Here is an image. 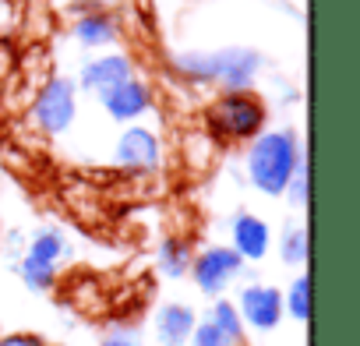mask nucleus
I'll return each instance as SVG.
<instances>
[{"mask_svg":"<svg viewBox=\"0 0 360 346\" xmlns=\"http://www.w3.org/2000/svg\"><path fill=\"white\" fill-rule=\"evenodd\" d=\"M173 68L191 78L219 85L223 92H248L262 71V53L251 46H223V50H180Z\"/></svg>","mask_w":360,"mask_h":346,"instance_id":"obj_1","label":"nucleus"},{"mask_svg":"<svg viewBox=\"0 0 360 346\" xmlns=\"http://www.w3.org/2000/svg\"><path fill=\"white\" fill-rule=\"evenodd\" d=\"M127 78H134V64H131V57H124V53H99V57H92V60L82 64L75 89H82V92H96V96H99V92H106V89L127 82Z\"/></svg>","mask_w":360,"mask_h":346,"instance_id":"obj_7","label":"nucleus"},{"mask_svg":"<svg viewBox=\"0 0 360 346\" xmlns=\"http://www.w3.org/2000/svg\"><path fill=\"white\" fill-rule=\"evenodd\" d=\"M71 36L85 50H103V46H113L120 39V25H117V18L110 11H85L71 25Z\"/></svg>","mask_w":360,"mask_h":346,"instance_id":"obj_12","label":"nucleus"},{"mask_svg":"<svg viewBox=\"0 0 360 346\" xmlns=\"http://www.w3.org/2000/svg\"><path fill=\"white\" fill-rule=\"evenodd\" d=\"M240 269H244V258L233 248H223V244L219 248H205L198 258H191V279L212 300L226 293V286L240 276Z\"/></svg>","mask_w":360,"mask_h":346,"instance_id":"obj_5","label":"nucleus"},{"mask_svg":"<svg viewBox=\"0 0 360 346\" xmlns=\"http://www.w3.org/2000/svg\"><path fill=\"white\" fill-rule=\"evenodd\" d=\"M0 346H46V342L36 332H8V335H0Z\"/></svg>","mask_w":360,"mask_h":346,"instance_id":"obj_21","label":"nucleus"},{"mask_svg":"<svg viewBox=\"0 0 360 346\" xmlns=\"http://www.w3.org/2000/svg\"><path fill=\"white\" fill-rule=\"evenodd\" d=\"M18 276H22V283H25L32 293H46V290L53 286V279H57V269L39 265V262H32V258H22V262H18Z\"/></svg>","mask_w":360,"mask_h":346,"instance_id":"obj_18","label":"nucleus"},{"mask_svg":"<svg viewBox=\"0 0 360 346\" xmlns=\"http://www.w3.org/2000/svg\"><path fill=\"white\" fill-rule=\"evenodd\" d=\"M265 103L255 96V89L248 92H223L209 110H205V124L216 138L223 141H244V138H258L265 127Z\"/></svg>","mask_w":360,"mask_h":346,"instance_id":"obj_3","label":"nucleus"},{"mask_svg":"<svg viewBox=\"0 0 360 346\" xmlns=\"http://www.w3.org/2000/svg\"><path fill=\"white\" fill-rule=\"evenodd\" d=\"M191 346H237L230 335H223L212 321H198L191 332Z\"/></svg>","mask_w":360,"mask_h":346,"instance_id":"obj_20","label":"nucleus"},{"mask_svg":"<svg viewBox=\"0 0 360 346\" xmlns=\"http://www.w3.org/2000/svg\"><path fill=\"white\" fill-rule=\"evenodd\" d=\"M300 152H304V145H300L293 127L258 134L248 148V177H251V184L269 198H283Z\"/></svg>","mask_w":360,"mask_h":346,"instance_id":"obj_2","label":"nucleus"},{"mask_svg":"<svg viewBox=\"0 0 360 346\" xmlns=\"http://www.w3.org/2000/svg\"><path fill=\"white\" fill-rule=\"evenodd\" d=\"M99 103H103V110H106L113 120L131 124V120H138L141 113H148L152 92H148V85H145L141 78H127V82H120V85L99 92Z\"/></svg>","mask_w":360,"mask_h":346,"instance_id":"obj_8","label":"nucleus"},{"mask_svg":"<svg viewBox=\"0 0 360 346\" xmlns=\"http://www.w3.org/2000/svg\"><path fill=\"white\" fill-rule=\"evenodd\" d=\"M117 162L124 169H134V173H148L159 166V138L148 131V127H124L120 131V141H117Z\"/></svg>","mask_w":360,"mask_h":346,"instance_id":"obj_9","label":"nucleus"},{"mask_svg":"<svg viewBox=\"0 0 360 346\" xmlns=\"http://www.w3.org/2000/svg\"><path fill=\"white\" fill-rule=\"evenodd\" d=\"M269 241H272V230L255 212H240L233 219V251L244 262H262L269 255Z\"/></svg>","mask_w":360,"mask_h":346,"instance_id":"obj_10","label":"nucleus"},{"mask_svg":"<svg viewBox=\"0 0 360 346\" xmlns=\"http://www.w3.org/2000/svg\"><path fill=\"white\" fill-rule=\"evenodd\" d=\"M205 321H212L223 335H230L233 342H240L244 339V321H240V314H237V304H230V300H223V297H216V304L209 307V318Z\"/></svg>","mask_w":360,"mask_h":346,"instance_id":"obj_16","label":"nucleus"},{"mask_svg":"<svg viewBox=\"0 0 360 346\" xmlns=\"http://www.w3.org/2000/svg\"><path fill=\"white\" fill-rule=\"evenodd\" d=\"M141 339H138V332H127V328H117V332H110L99 346H138Z\"/></svg>","mask_w":360,"mask_h":346,"instance_id":"obj_22","label":"nucleus"},{"mask_svg":"<svg viewBox=\"0 0 360 346\" xmlns=\"http://www.w3.org/2000/svg\"><path fill=\"white\" fill-rule=\"evenodd\" d=\"M293 205H307V148L300 152V159H297V166H293V173H290V184H286V191H283Z\"/></svg>","mask_w":360,"mask_h":346,"instance_id":"obj_19","label":"nucleus"},{"mask_svg":"<svg viewBox=\"0 0 360 346\" xmlns=\"http://www.w3.org/2000/svg\"><path fill=\"white\" fill-rule=\"evenodd\" d=\"M279 258H283L286 265H304V262H307V226H300V223H286V226H283Z\"/></svg>","mask_w":360,"mask_h":346,"instance_id":"obj_15","label":"nucleus"},{"mask_svg":"<svg viewBox=\"0 0 360 346\" xmlns=\"http://www.w3.org/2000/svg\"><path fill=\"white\" fill-rule=\"evenodd\" d=\"M64 251H68L64 233H60V230H53V226H43V230H36V237H32V244H29L25 258H32V262H39V265L57 269V262L64 258Z\"/></svg>","mask_w":360,"mask_h":346,"instance_id":"obj_13","label":"nucleus"},{"mask_svg":"<svg viewBox=\"0 0 360 346\" xmlns=\"http://www.w3.org/2000/svg\"><path fill=\"white\" fill-rule=\"evenodd\" d=\"M188 269H191V248L176 237H166L159 244V272L166 279H184Z\"/></svg>","mask_w":360,"mask_h":346,"instance_id":"obj_14","label":"nucleus"},{"mask_svg":"<svg viewBox=\"0 0 360 346\" xmlns=\"http://www.w3.org/2000/svg\"><path fill=\"white\" fill-rule=\"evenodd\" d=\"M237 314H240V321L251 325L255 332H276V325L283 321V293H279L276 286L251 283V286L240 290Z\"/></svg>","mask_w":360,"mask_h":346,"instance_id":"obj_6","label":"nucleus"},{"mask_svg":"<svg viewBox=\"0 0 360 346\" xmlns=\"http://www.w3.org/2000/svg\"><path fill=\"white\" fill-rule=\"evenodd\" d=\"M195 325H198L195 307H188V304H162L159 314H155V339L162 346H184V342H191Z\"/></svg>","mask_w":360,"mask_h":346,"instance_id":"obj_11","label":"nucleus"},{"mask_svg":"<svg viewBox=\"0 0 360 346\" xmlns=\"http://www.w3.org/2000/svg\"><path fill=\"white\" fill-rule=\"evenodd\" d=\"M283 314H290L297 321H307L311 318V279L307 276H297L290 283V293L283 297Z\"/></svg>","mask_w":360,"mask_h":346,"instance_id":"obj_17","label":"nucleus"},{"mask_svg":"<svg viewBox=\"0 0 360 346\" xmlns=\"http://www.w3.org/2000/svg\"><path fill=\"white\" fill-rule=\"evenodd\" d=\"M75 110H78V89L75 78L64 75H53L32 99V120L43 134H64L75 124Z\"/></svg>","mask_w":360,"mask_h":346,"instance_id":"obj_4","label":"nucleus"}]
</instances>
